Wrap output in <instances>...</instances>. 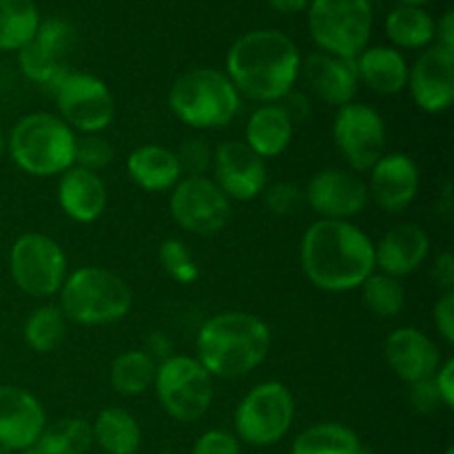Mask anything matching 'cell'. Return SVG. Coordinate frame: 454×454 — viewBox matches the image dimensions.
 Returning a JSON list of instances; mask_svg holds the SVG:
<instances>
[{
  "label": "cell",
  "mask_w": 454,
  "mask_h": 454,
  "mask_svg": "<svg viewBox=\"0 0 454 454\" xmlns=\"http://www.w3.org/2000/svg\"><path fill=\"white\" fill-rule=\"evenodd\" d=\"M300 262L319 291H357L375 273V242L353 222L315 220L301 235Z\"/></svg>",
  "instance_id": "cell-1"
},
{
  "label": "cell",
  "mask_w": 454,
  "mask_h": 454,
  "mask_svg": "<svg viewBox=\"0 0 454 454\" xmlns=\"http://www.w3.org/2000/svg\"><path fill=\"white\" fill-rule=\"evenodd\" d=\"M301 71V51L279 29H251L226 51L224 74L242 98L273 105L295 89Z\"/></svg>",
  "instance_id": "cell-2"
},
{
  "label": "cell",
  "mask_w": 454,
  "mask_h": 454,
  "mask_svg": "<svg viewBox=\"0 0 454 454\" xmlns=\"http://www.w3.org/2000/svg\"><path fill=\"white\" fill-rule=\"evenodd\" d=\"M270 344L273 335L264 319L244 310H226L200 326L195 359L213 380H239L264 364Z\"/></svg>",
  "instance_id": "cell-3"
},
{
  "label": "cell",
  "mask_w": 454,
  "mask_h": 454,
  "mask_svg": "<svg viewBox=\"0 0 454 454\" xmlns=\"http://www.w3.org/2000/svg\"><path fill=\"white\" fill-rule=\"evenodd\" d=\"M78 133L58 114L31 111L7 133V153L31 177L62 176L75 162Z\"/></svg>",
  "instance_id": "cell-4"
},
{
  "label": "cell",
  "mask_w": 454,
  "mask_h": 454,
  "mask_svg": "<svg viewBox=\"0 0 454 454\" xmlns=\"http://www.w3.org/2000/svg\"><path fill=\"white\" fill-rule=\"evenodd\" d=\"M171 114L195 131L229 127L242 109V96L229 75L213 67L189 69L173 80L168 89Z\"/></svg>",
  "instance_id": "cell-5"
},
{
  "label": "cell",
  "mask_w": 454,
  "mask_h": 454,
  "mask_svg": "<svg viewBox=\"0 0 454 454\" xmlns=\"http://www.w3.org/2000/svg\"><path fill=\"white\" fill-rule=\"evenodd\" d=\"M58 306L67 322L98 328L118 324L131 313L133 293L114 270L100 266H80L67 275L58 291Z\"/></svg>",
  "instance_id": "cell-6"
},
{
  "label": "cell",
  "mask_w": 454,
  "mask_h": 454,
  "mask_svg": "<svg viewBox=\"0 0 454 454\" xmlns=\"http://www.w3.org/2000/svg\"><path fill=\"white\" fill-rule=\"evenodd\" d=\"M306 18L317 51L355 60L371 43L375 9L371 0H310Z\"/></svg>",
  "instance_id": "cell-7"
},
{
  "label": "cell",
  "mask_w": 454,
  "mask_h": 454,
  "mask_svg": "<svg viewBox=\"0 0 454 454\" xmlns=\"http://www.w3.org/2000/svg\"><path fill=\"white\" fill-rule=\"evenodd\" d=\"M295 421V397L282 381L253 386L233 412L235 437L255 448L282 442Z\"/></svg>",
  "instance_id": "cell-8"
},
{
  "label": "cell",
  "mask_w": 454,
  "mask_h": 454,
  "mask_svg": "<svg viewBox=\"0 0 454 454\" xmlns=\"http://www.w3.org/2000/svg\"><path fill=\"white\" fill-rule=\"evenodd\" d=\"M213 377L191 355L171 353L158 362L153 390L160 406L171 419L193 424L208 412L215 395Z\"/></svg>",
  "instance_id": "cell-9"
},
{
  "label": "cell",
  "mask_w": 454,
  "mask_h": 454,
  "mask_svg": "<svg viewBox=\"0 0 454 454\" xmlns=\"http://www.w3.org/2000/svg\"><path fill=\"white\" fill-rule=\"evenodd\" d=\"M9 273L25 295L47 300L58 295L69 275L67 253L49 235L29 231L18 235L9 251Z\"/></svg>",
  "instance_id": "cell-10"
},
{
  "label": "cell",
  "mask_w": 454,
  "mask_h": 454,
  "mask_svg": "<svg viewBox=\"0 0 454 454\" xmlns=\"http://www.w3.org/2000/svg\"><path fill=\"white\" fill-rule=\"evenodd\" d=\"M51 96L56 100L58 115L78 136L105 133L118 114V105L109 84L87 71H67Z\"/></svg>",
  "instance_id": "cell-11"
},
{
  "label": "cell",
  "mask_w": 454,
  "mask_h": 454,
  "mask_svg": "<svg viewBox=\"0 0 454 454\" xmlns=\"http://www.w3.org/2000/svg\"><path fill=\"white\" fill-rule=\"evenodd\" d=\"M333 140L346 167L362 176L386 153L388 133L375 106L353 100L337 109L333 120Z\"/></svg>",
  "instance_id": "cell-12"
},
{
  "label": "cell",
  "mask_w": 454,
  "mask_h": 454,
  "mask_svg": "<svg viewBox=\"0 0 454 454\" xmlns=\"http://www.w3.org/2000/svg\"><path fill=\"white\" fill-rule=\"evenodd\" d=\"M168 193L173 222L191 235L220 233L233 215V202L208 176H182Z\"/></svg>",
  "instance_id": "cell-13"
},
{
  "label": "cell",
  "mask_w": 454,
  "mask_h": 454,
  "mask_svg": "<svg viewBox=\"0 0 454 454\" xmlns=\"http://www.w3.org/2000/svg\"><path fill=\"white\" fill-rule=\"evenodd\" d=\"M304 202L317 220H344L366 211L371 195L366 180L350 168H322L304 186Z\"/></svg>",
  "instance_id": "cell-14"
},
{
  "label": "cell",
  "mask_w": 454,
  "mask_h": 454,
  "mask_svg": "<svg viewBox=\"0 0 454 454\" xmlns=\"http://www.w3.org/2000/svg\"><path fill=\"white\" fill-rule=\"evenodd\" d=\"M213 182L231 202H251L269 184L266 160L253 153L244 140H224L213 149Z\"/></svg>",
  "instance_id": "cell-15"
},
{
  "label": "cell",
  "mask_w": 454,
  "mask_h": 454,
  "mask_svg": "<svg viewBox=\"0 0 454 454\" xmlns=\"http://www.w3.org/2000/svg\"><path fill=\"white\" fill-rule=\"evenodd\" d=\"M408 93L424 114L439 115L454 102V51L430 44L408 69Z\"/></svg>",
  "instance_id": "cell-16"
},
{
  "label": "cell",
  "mask_w": 454,
  "mask_h": 454,
  "mask_svg": "<svg viewBox=\"0 0 454 454\" xmlns=\"http://www.w3.org/2000/svg\"><path fill=\"white\" fill-rule=\"evenodd\" d=\"M368 195L381 211L399 215L419 195V164L408 153H384L368 171Z\"/></svg>",
  "instance_id": "cell-17"
},
{
  "label": "cell",
  "mask_w": 454,
  "mask_h": 454,
  "mask_svg": "<svg viewBox=\"0 0 454 454\" xmlns=\"http://www.w3.org/2000/svg\"><path fill=\"white\" fill-rule=\"evenodd\" d=\"M47 426L40 399L18 386H0V448L9 452L29 450Z\"/></svg>",
  "instance_id": "cell-18"
},
{
  "label": "cell",
  "mask_w": 454,
  "mask_h": 454,
  "mask_svg": "<svg viewBox=\"0 0 454 454\" xmlns=\"http://www.w3.org/2000/svg\"><path fill=\"white\" fill-rule=\"evenodd\" d=\"M384 357L390 371L408 386L433 380L443 362L437 341L415 326H399L386 337Z\"/></svg>",
  "instance_id": "cell-19"
},
{
  "label": "cell",
  "mask_w": 454,
  "mask_h": 454,
  "mask_svg": "<svg viewBox=\"0 0 454 454\" xmlns=\"http://www.w3.org/2000/svg\"><path fill=\"white\" fill-rule=\"evenodd\" d=\"M301 75H304L310 91L324 105H331L335 109L353 102L359 91L357 69H355V60H350V58L313 51L309 56H301L300 78Z\"/></svg>",
  "instance_id": "cell-20"
},
{
  "label": "cell",
  "mask_w": 454,
  "mask_h": 454,
  "mask_svg": "<svg viewBox=\"0 0 454 454\" xmlns=\"http://www.w3.org/2000/svg\"><path fill=\"white\" fill-rule=\"evenodd\" d=\"M430 257V235L415 222L393 226L375 242V270L390 278H408L417 273Z\"/></svg>",
  "instance_id": "cell-21"
},
{
  "label": "cell",
  "mask_w": 454,
  "mask_h": 454,
  "mask_svg": "<svg viewBox=\"0 0 454 454\" xmlns=\"http://www.w3.org/2000/svg\"><path fill=\"white\" fill-rule=\"evenodd\" d=\"M56 200L60 211L69 220L78 224H91L100 220L109 202V191L100 173L87 171L82 167L67 168L62 176H58Z\"/></svg>",
  "instance_id": "cell-22"
},
{
  "label": "cell",
  "mask_w": 454,
  "mask_h": 454,
  "mask_svg": "<svg viewBox=\"0 0 454 454\" xmlns=\"http://www.w3.org/2000/svg\"><path fill=\"white\" fill-rule=\"evenodd\" d=\"M359 84H366L377 96H397L406 91L408 65L406 56L390 44H368L355 58Z\"/></svg>",
  "instance_id": "cell-23"
},
{
  "label": "cell",
  "mask_w": 454,
  "mask_h": 454,
  "mask_svg": "<svg viewBox=\"0 0 454 454\" xmlns=\"http://www.w3.org/2000/svg\"><path fill=\"white\" fill-rule=\"evenodd\" d=\"M127 176L146 193H168L182 180L176 151L162 145H142L127 155Z\"/></svg>",
  "instance_id": "cell-24"
},
{
  "label": "cell",
  "mask_w": 454,
  "mask_h": 454,
  "mask_svg": "<svg viewBox=\"0 0 454 454\" xmlns=\"http://www.w3.org/2000/svg\"><path fill=\"white\" fill-rule=\"evenodd\" d=\"M295 124L279 102L260 105L247 120L244 145L262 160L279 158L291 146Z\"/></svg>",
  "instance_id": "cell-25"
},
{
  "label": "cell",
  "mask_w": 454,
  "mask_h": 454,
  "mask_svg": "<svg viewBox=\"0 0 454 454\" xmlns=\"http://www.w3.org/2000/svg\"><path fill=\"white\" fill-rule=\"evenodd\" d=\"M93 443L105 454H136L142 446V428L127 408L109 406L91 424Z\"/></svg>",
  "instance_id": "cell-26"
},
{
  "label": "cell",
  "mask_w": 454,
  "mask_h": 454,
  "mask_svg": "<svg viewBox=\"0 0 454 454\" xmlns=\"http://www.w3.org/2000/svg\"><path fill=\"white\" fill-rule=\"evenodd\" d=\"M384 31L399 51H424L434 44V18L424 7L397 4L386 16Z\"/></svg>",
  "instance_id": "cell-27"
},
{
  "label": "cell",
  "mask_w": 454,
  "mask_h": 454,
  "mask_svg": "<svg viewBox=\"0 0 454 454\" xmlns=\"http://www.w3.org/2000/svg\"><path fill=\"white\" fill-rule=\"evenodd\" d=\"M158 362L145 348H131L114 357L109 366V384L122 397H140L153 388Z\"/></svg>",
  "instance_id": "cell-28"
},
{
  "label": "cell",
  "mask_w": 454,
  "mask_h": 454,
  "mask_svg": "<svg viewBox=\"0 0 454 454\" xmlns=\"http://www.w3.org/2000/svg\"><path fill=\"white\" fill-rule=\"evenodd\" d=\"M362 448V442L348 426L322 421L297 434L291 454H359Z\"/></svg>",
  "instance_id": "cell-29"
},
{
  "label": "cell",
  "mask_w": 454,
  "mask_h": 454,
  "mask_svg": "<svg viewBox=\"0 0 454 454\" xmlns=\"http://www.w3.org/2000/svg\"><path fill=\"white\" fill-rule=\"evenodd\" d=\"M40 16L34 0H0V53L25 47L38 29Z\"/></svg>",
  "instance_id": "cell-30"
},
{
  "label": "cell",
  "mask_w": 454,
  "mask_h": 454,
  "mask_svg": "<svg viewBox=\"0 0 454 454\" xmlns=\"http://www.w3.org/2000/svg\"><path fill=\"white\" fill-rule=\"evenodd\" d=\"M91 446V424L80 417H62L53 424H47L35 443L43 454H87Z\"/></svg>",
  "instance_id": "cell-31"
},
{
  "label": "cell",
  "mask_w": 454,
  "mask_h": 454,
  "mask_svg": "<svg viewBox=\"0 0 454 454\" xmlns=\"http://www.w3.org/2000/svg\"><path fill=\"white\" fill-rule=\"evenodd\" d=\"M67 335V317L62 315L58 304H43L29 313L22 326L25 344L34 353L47 355L56 350L65 341Z\"/></svg>",
  "instance_id": "cell-32"
},
{
  "label": "cell",
  "mask_w": 454,
  "mask_h": 454,
  "mask_svg": "<svg viewBox=\"0 0 454 454\" xmlns=\"http://www.w3.org/2000/svg\"><path fill=\"white\" fill-rule=\"evenodd\" d=\"M18 67H20V74L25 75L29 82L38 84L44 91L53 93V89L58 87L62 78L67 75V71L71 69L67 65L65 58L56 56L49 49H44L43 44L35 43L34 38L25 44L22 49H18Z\"/></svg>",
  "instance_id": "cell-33"
},
{
  "label": "cell",
  "mask_w": 454,
  "mask_h": 454,
  "mask_svg": "<svg viewBox=\"0 0 454 454\" xmlns=\"http://www.w3.org/2000/svg\"><path fill=\"white\" fill-rule=\"evenodd\" d=\"M357 291L362 293V304L366 306L368 313L380 319H393L406 309V288L402 279L390 278L380 270L366 278Z\"/></svg>",
  "instance_id": "cell-34"
},
{
  "label": "cell",
  "mask_w": 454,
  "mask_h": 454,
  "mask_svg": "<svg viewBox=\"0 0 454 454\" xmlns=\"http://www.w3.org/2000/svg\"><path fill=\"white\" fill-rule=\"evenodd\" d=\"M160 266H162L164 273L177 284H193L200 278V266L198 262L191 255L186 242L177 238H167L160 244L158 251Z\"/></svg>",
  "instance_id": "cell-35"
},
{
  "label": "cell",
  "mask_w": 454,
  "mask_h": 454,
  "mask_svg": "<svg viewBox=\"0 0 454 454\" xmlns=\"http://www.w3.org/2000/svg\"><path fill=\"white\" fill-rule=\"evenodd\" d=\"M114 162V146L102 133H84L75 140V167L100 173Z\"/></svg>",
  "instance_id": "cell-36"
},
{
  "label": "cell",
  "mask_w": 454,
  "mask_h": 454,
  "mask_svg": "<svg viewBox=\"0 0 454 454\" xmlns=\"http://www.w3.org/2000/svg\"><path fill=\"white\" fill-rule=\"evenodd\" d=\"M34 40L43 44L44 49H49L51 53H56V56L65 58L67 60V56H69L75 40L74 25H71L69 20H65V18H58V16L43 18L38 29H35Z\"/></svg>",
  "instance_id": "cell-37"
},
{
  "label": "cell",
  "mask_w": 454,
  "mask_h": 454,
  "mask_svg": "<svg viewBox=\"0 0 454 454\" xmlns=\"http://www.w3.org/2000/svg\"><path fill=\"white\" fill-rule=\"evenodd\" d=\"M262 198H264V207L278 217L295 215V213H300L301 208L306 207L304 189L297 186L295 182H275V184H266Z\"/></svg>",
  "instance_id": "cell-38"
},
{
  "label": "cell",
  "mask_w": 454,
  "mask_h": 454,
  "mask_svg": "<svg viewBox=\"0 0 454 454\" xmlns=\"http://www.w3.org/2000/svg\"><path fill=\"white\" fill-rule=\"evenodd\" d=\"M177 162H180L182 176H208L213 164V149L202 137H191L182 142L176 151Z\"/></svg>",
  "instance_id": "cell-39"
},
{
  "label": "cell",
  "mask_w": 454,
  "mask_h": 454,
  "mask_svg": "<svg viewBox=\"0 0 454 454\" xmlns=\"http://www.w3.org/2000/svg\"><path fill=\"white\" fill-rule=\"evenodd\" d=\"M242 452V443L233 433L226 430L213 428L200 434L193 443V452L191 454H239Z\"/></svg>",
  "instance_id": "cell-40"
},
{
  "label": "cell",
  "mask_w": 454,
  "mask_h": 454,
  "mask_svg": "<svg viewBox=\"0 0 454 454\" xmlns=\"http://www.w3.org/2000/svg\"><path fill=\"white\" fill-rule=\"evenodd\" d=\"M434 328L446 344H454V291L442 293L433 309Z\"/></svg>",
  "instance_id": "cell-41"
},
{
  "label": "cell",
  "mask_w": 454,
  "mask_h": 454,
  "mask_svg": "<svg viewBox=\"0 0 454 454\" xmlns=\"http://www.w3.org/2000/svg\"><path fill=\"white\" fill-rule=\"evenodd\" d=\"M411 406L417 412H421V415H433L439 408H443L442 399H439L437 390H434L433 380H426L411 386Z\"/></svg>",
  "instance_id": "cell-42"
},
{
  "label": "cell",
  "mask_w": 454,
  "mask_h": 454,
  "mask_svg": "<svg viewBox=\"0 0 454 454\" xmlns=\"http://www.w3.org/2000/svg\"><path fill=\"white\" fill-rule=\"evenodd\" d=\"M434 390H437L439 399H442L443 408L452 411L454 408V359L448 357L439 364L437 372L433 375Z\"/></svg>",
  "instance_id": "cell-43"
},
{
  "label": "cell",
  "mask_w": 454,
  "mask_h": 454,
  "mask_svg": "<svg viewBox=\"0 0 454 454\" xmlns=\"http://www.w3.org/2000/svg\"><path fill=\"white\" fill-rule=\"evenodd\" d=\"M430 278L434 286L442 288V293L454 291V255L450 251L439 253L430 264Z\"/></svg>",
  "instance_id": "cell-44"
},
{
  "label": "cell",
  "mask_w": 454,
  "mask_h": 454,
  "mask_svg": "<svg viewBox=\"0 0 454 454\" xmlns=\"http://www.w3.org/2000/svg\"><path fill=\"white\" fill-rule=\"evenodd\" d=\"M279 105L284 106V111L288 114V118L293 120V124H300V122H306L309 120V115L313 114V102H310L309 93L300 91V89H293L291 93H286V96L279 100Z\"/></svg>",
  "instance_id": "cell-45"
},
{
  "label": "cell",
  "mask_w": 454,
  "mask_h": 454,
  "mask_svg": "<svg viewBox=\"0 0 454 454\" xmlns=\"http://www.w3.org/2000/svg\"><path fill=\"white\" fill-rule=\"evenodd\" d=\"M434 44L452 49L454 51V13L446 12L439 20H434Z\"/></svg>",
  "instance_id": "cell-46"
},
{
  "label": "cell",
  "mask_w": 454,
  "mask_h": 454,
  "mask_svg": "<svg viewBox=\"0 0 454 454\" xmlns=\"http://www.w3.org/2000/svg\"><path fill=\"white\" fill-rule=\"evenodd\" d=\"M145 350L155 359V362H158V359L162 362V359H167L168 355H171V341H168L162 333H151V337L146 340Z\"/></svg>",
  "instance_id": "cell-47"
},
{
  "label": "cell",
  "mask_w": 454,
  "mask_h": 454,
  "mask_svg": "<svg viewBox=\"0 0 454 454\" xmlns=\"http://www.w3.org/2000/svg\"><path fill=\"white\" fill-rule=\"evenodd\" d=\"M266 3L279 13H301L309 9L310 0H266Z\"/></svg>",
  "instance_id": "cell-48"
},
{
  "label": "cell",
  "mask_w": 454,
  "mask_h": 454,
  "mask_svg": "<svg viewBox=\"0 0 454 454\" xmlns=\"http://www.w3.org/2000/svg\"><path fill=\"white\" fill-rule=\"evenodd\" d=\"M4 153H7V133L0 127V160H3Z\"/></svg>",
  "instance_id": "cell-49"
},
{
  "label": "cell",
  "mask_w": 454,
  "mask_h": 454,
  "mask_svg": "<svg viewBox=\"0 0 454 454\" xmlns=\"http://www.w3.org/2000/svg\"><path fill=\"white\" fill-rule=\"evenodd\" d=\"M399 4H411V7H424V4L433 3V0H397Z\"/></svg>",
  "instance_id": "cell-50"
},
{
  "label": "cell",
  "mask_w": 454,
  "mask_h": 454,
  "mask_svg": "<svg viewBox=\"0 0 454 454\" xmlns=\"http://www.w3.org/2000/svg\"><path fill=\"white\" fill-rule=\"evenodd\" d=\"M18 454H43V452H40L38 448L34 446V448H29V450H22V452H18Z\"/></svg>",
  "instance_id": "cell-51"
},
{
  "label": "cell",
  "mask_w": 454,
  "mask_h": 454,
  "mask_svg": "<svg viewBox=\"0 0 454 454\" xmlns=\"http://www.w3.org/2000/svg\"><path fill=\"white\" fill-rule=\"evenodd\" d=\"M0 454H13V452H9L7 448H0Z\"/></svg>",
  "instance_id": "cell-52"
},
{
  "label": "cell",
  "mask_w": 454,
  "mask_h": 454,
  "mask_svg": "<svg viewBox=\"0 0 454 454\" xmlns=\"http://www.w3.org/2000/svg\"><path fill=\"white\" fill-rule=\"evenodd\" d=\"M446 454H454V448H448V450H446Z\"/></svg>",
  "instance_id": "cell-53"
},
{
  "label": "cell",
  "mask_w": 454,
  "mask_h": 454,
  "mask_svg": "<svg viewBox=\"0 0 454 454\" xmlns=\"http://www.w3.org/2000/svg\"><path fill=\"white\" fill-rule=\"evenodd\" d=\"M160 454H180V452H160Z\"/></svg>",
  "instance_id": "cell-54"
}]
</instances>
